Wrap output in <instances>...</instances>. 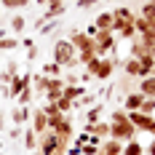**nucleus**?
<instances>
[{
	"label": "nucleus",
	"instance_id": "f257e3e1",
	"mask_svg": "<svg viewBox=\"0 0 155 155\" xmlns=\"http://www.w3.org/2000/svg\"><path fill=\"white\" fill-rule=\"evenodd\" d=\"M67 137H59L56 131H46L38 137V153L40 155H54V153H67Z\"/></svg>",
	"mask_w": 155,
	"mask_h": 155
},
{
	"label": "nucleus",
	"instance_id": "f03ea898",
	"mask_svg": "<svg viewBox=\"0 0 155 155\" xmlns=\"http://www.w3.org/2000/svg\"><path fill=\"white\" fill-rule=\"evenodd\" d=\"M54 62L62 64L64 70H72L78 64V51L72 48L70 40H56V43H54Z\"/></svg>",
	"mask_w": 155,
	"mask_h": 155
},
{
	"label": "nucleus",
	"instance_id": "7ed1b4c3",
	"mask_svg": "<svg viewBox=\"0 0 155 155\" xmlns=\"http://www.w3.org/2000/svg\"><path fill=\"white\" fill-rule=\"evenodd\" d=\"M137 128H134V123L131 120H120V123H110V139L120 142V144H126V142L137 139Z\"/></svg>",
	"mask_w": 155,
	"mask_h": 155
},
{
	"label": "nucleus",
	"instance_id": "20e7f679",
	"mask_svg": "<svg viewBox=\"0 0 155 155\" xmlns=\"http://www.w3.org/2000/svg\"><path fill=\"white\" fill-rule=\"evenodd\" d=\"M94 48H96V56L112 54V51L118 48V38H115V32H96V35H94Z\"/></svg>",
	"mask_w": 155,
	"mask_h": 155
},
{
	"label": "nucleus",
	"instance_id": "39448f33",
	"mask_svg": "<svg viewBox=\"0 0 155 155\" xmlns=\"http://www.w3.org/2000/svg\"><path fill=\"white\" fill-rule=\"evenodd\" d=\"M134 19H137V14H134L128 5H120V8H115V11H112V32H120L123 27L134 24Z\"/></svg>",
	"mask_w": 155,
	"mask_h": 155
},
{
	"label": "nucleus",
	"instance_id": "423d86ee",
	"mask_svg": "<svg viewBox=\"0 0 155 155\" xmlns=\"http://www.w3.org/2000/svg\"><path fill=\"white\" fill-rule=\"evenodd\" d=\"M128 120L134 123V128L137 131H144V134H153L155 137V118L153 115H144V112H128Z\"/></svg>",
	"mask_w": 155,
	"mask_h": 155
},
{
	"label": "nucleus",
	"instance_id": "0eeeda50",
	"mask_svg": "<svg viewBox=\"0 0 155 155\" xmlns=\"http://www.w3.org/2000/svg\"><path fill=\"white\" fill-rule=\"evenodd\" d=\"M27 86H32V75H30V72H27V75H14V78H11V83H8L5 99H16Z\"/></svg>",
	"mask_w": 155,
	"mask_h": 155
},
{
	"label": "nucleus",
	"instance_id": "6e6552de",
	"mask_svg": "<svg viewBox=\"0 0 155 155\" xmlns=\"http://www.w3.org/2000/svg\"><path fill=\"white\" fill-rule=\"evenodd\" d=\"M118 56H102V62H99V70H96V80H110L112 72H115V67H118Z\"/></svg>",
	"mask_w": 155,
	"mask_h": 155
},
{
	"label": "nucleus",
	"instance_id": "1a4fd4ad",
	"mask_svg": "<svg viewBox=\"0 0 155 155\" xmlns=\"http://www.w3.org/2000/svg\"><path fill=\"white\" fill-rule=\"evenodd\" d=\"M75 51H86V48H94V38L88 32H80V30H72L70 32V38H67Z\"/></svg>",
	"mask_w": 155,
	"mask_h": 155
},
{
	"label": "nucleus",
	"instance_id": "9d476101",
	"mask_svg": "<svg viewBox=\"0 0 155 155\" xmlns=\"http://www.w3.org/2000/svg\"><path fill=\"white\" fill-rule=\"evenodd\" d=\"M30 128L40 137V134H46L48 131V115L43 110H32V118H30Z\"/></svg>",
	"mask_w": 155,
	"mask_h": 155
},
{
	"label": "nucleus",
	"instance_id": "9b49d317",
	"mask_svg": "<svg viewBox=\"0 0 155 155\" xmlns=\"http://www.w3.org/2000/svg\"><path fill=\"white\" fill-rule=\"evenodd\" d=\"M144 99H147V96H144L142 91H128L123 96V110L126 112H137V110L144 104Z\"/></svg>",
	"mask_w": 155,
	"mask_h": 155
},
{
	"label": "nucleus",
	"instance_id": "f8f14e48",
	"mask_svg": "<svg viewBox=\"0 0 155 155\" xmlns=\"http://www.w3.org/2000/svg\"><path fill=\"white\" fill-rule=\"evenodd\" d=\"M86 134H91L94 139H110V120H99V123H86Z\"/></svg>",
	"mask_w": 155,
	"mask_h": 155
},
{
	"label": "nucleus",
	"instance_id": "ddd939ff",
	"mask_svg": "<svg viewBox=\"0 0 155 155\" xmlns=\"http://www.w3.org/2000/svg\"><path fill=\"white\" fill-rule=\"evenodd\" d=\"M62 91H64V80L62 78H48V88H46V99L48 102L62 99Z\"/></svg>",
	"mask_w": 155,
	"mask_h": 155
},
{
	"label": "nucleus",
	"instance_id": "4468645a",
	"mask_svg": "<svg viewBox=\"0 0 155 155\" xmlns=\"http://www.w3.org/2000/svg\"><path fill=\"white\" fill-rule=\"evenodd\" d=\"M120 67H123L126 78H137V80L147 78V75H144V70H142V64H139V59H131V56H128V59H126V62L120 64Z\"/></svg>",
	"mask_w": 155,
	"mask_h": 155
},
{
	"label": "nucleus",
	"instance_id": "2eb2a0df",
	"mask_svg": "<svg viewBox=\"0 0 155 155\" xmlns=\"http://www.w3.org/2000/svg\"><path fill=\"white\" fill-rule=\"evenodd\" d=\"M91 24H94V30H96V32H112V11L99 14V16L91 21Z\"/></svg>",
	"mask_w": 155,
	"mask_h": 155
},
{
	"label": "nucleus",
	"instance_id": "dca6fc26",
	"mask_svg": "<svg viewBox=\"0 0 155 155\" xmlns=\"http://www.w3.org/2000/svg\"><path fill=\"white\" fill-rule=\"evenodd\" d=\"M96 155H123V144L115 142V139H104L102 144H99Z\"/></svg>",
	"mask_w": 155,
	"mask_h": 155
},
{
	"label": "nucleus",
	"instance_id": "f3484780",
	"mask_svg": "<svg viewBox=\"0 0 155 155\" xmlns=\"http://www.w3.org/2000/svg\"><path fill=\"white\" fill-rule=\"evenodd\" d=\"M30 118H32V110L30 107H14L11 110V120H14V126H27L30 123Z\"/></svg>",
	"mask_w": 155,
	"mask_h": 155
},
{
	"label": "nucleus",
	"instance_id": "a211bd4d",
	"mask_svg": "<svg viewBox=\"0 0 155 155\" xmlns=\"http://www.w3.org/2000/svg\"><path fill=\"white\" fill-rule=\"evenodd\" d=\"M137 91H142L147 99H155V78H153V75L142 78L139 83H137Z\"/></svg>",
	"mask_w": 155,
	"mask_h": 155
},
{
	"label": "nucleus",
	"instance_id": "6ab92c4d",
	"mask_svg": "<svg viewBox=\"0 0 155 155\" xmlns=\"http://www.w3.org/2000/svg\"><path fill=\"white\" fill-rule=\"evenodd\" d=\"M40 75H46V78H62L64 75V67H62V64H56V62H46L43 67H40Z\"/></svg>",
	"mask_w": 155,
	"mask_h": 155
},
{
	"label": "nucleus",
	"instance_id": "aec40b11",
	"mask_svg": "<svg viewBox=\"0 0 155 155\" xmlns=\"http://www.w3.org/2000/svg\"><path fill=\"white\" fill-rule=\"evenodd\" d=\"M102 112H104V102H96L94 107L86 110V123H99L102 120Z\"/></svg>",
	"mask_w": 155,
	"mask_h": 155
},
{
	"label": "nucleus",
	"instance_id": "412c9836",
	"mask_svg": "<svg viewBox=\"0 0 155 155\" xmlns=\"http://www.w3.org/2000/svg\"><path fill=\"white\" fill-rule=\"evenodd\" d=\"M86 91H88V88H86V86H80V83H78V86H64L62 96H64V99H70V102H75V99H80Z\"/></svg>",
	"mask_w": 155,
	"mask_h": 155
},
{
	"label": "nucleus",
	"instance_id": "4be33fe9",
	"mask_svg": "<svg viewBox=\"0 0 155 155\" xmlns=\"http://www.w3.org/2000/svg\"><path fill=\"white\" fill-rule=\"evenodd\" d=\"M24 30H27V19H24L21 14H16L14 19H11V32H14V38H19Z\"/></svg>",
	"mask_w": 155,
	"mask_h": 155
},
{
	"label": "nucleus",
	"instance_id": "5701e85b",
	"mask_svg": "<svg viewBox=\"0 0 155 155\" xmlns=\"http://www.w3.org/2000/svg\"><path fill=\"white\" fill-rule=\"evenodd\" d=\"M56 134H59V137H67V139H72V118H70V115H64V120L56 126Z\"/></svg>",
	"mask_w": 155,
	"mask_h": 155
},
{
	"label": "nucleus",
	"instance_id": "b1692460",
	"mask_svg": "<svg viewBox=\"0 0 155 155\" xmlns=\"http://www.w3.org/2000/svg\"><path fill=\"white\" fill-rule=\"evenodd\" d=\"M147 54H150V48L134 38V40H131V59H142V56H147Z\"/></svg>",
	"mask_w": 155,
	"mask_h": 155
},
{
	"label": "nucleus",
	"instance_id": "393cba45",
	"mask_svg": "<svg viewBox=\"0 0 155 155\" xmlns=\"http://www.w3.org/2000/svg\"><path fill=\"white\" fill-rule=\"evenodd\" d=\"M24 147H27V150H30V153H35V150H38V134H35V131H32L30 126H27V128H24Z\"/></svg>",
	"mask_w": 155,
	"mask_h": 155
},
{
	"label": "nucleus",
	"instance_id": "a878e982",
	"mask_svg": "<svg viewBox=\"0 0 155 155\" xmlns=\"http://www.w3.org/2000/svg\"><path fill=\"white\" fill-rule=\"evenodd\" d=\"M21 46V40L14 38V35H5V38H0V51H14V48Z\"/></svg>",
	"mask_w": 155,
	"mask_h": 155
},
{
	"label": "nucleus",
	"instance_id": "bb28decb",
	"mask_svg": "<svg viewBox=\"0 0 155 155\" xmlns=\"http://www.w3.org/2000/svg\"><path fill=\"white\" fill-rule=\"evenodd\" d=\"M46 88H48V78L46 75H35L32 78V91L35 94H43V96H46Z\"/></svg>",
	"mask_w": 155,
	"mask_h": 155
},
{
	"label": "nucleus",
	"instance_id": "cd10ccee",
	"mask_svg": "<svg viewBox=\"0 0 155 155\" xmlns=\"http://www.w3.org/2000/svg\"><path fill=\"white\" fill-rule=\"evenodd\" d=\"M123 155H144V147H142L137 139H131V142L123 144Z\"/></svg>",
	"mask_w": 155,
	"mask_h": 155
},
{
	"label": "nucleus",
	"instance_id": "c85d7f7f",
	"mask_svg": "<svg viewBox=\"0 0 155 155\" xmlns=\"http://www.w3.org/2000/svg\"><path fill=\"white\" fill-rule=\"evenodd\" d=\"M32 99H35V91H32V86H27L24 91L16 96V102H19L21 107H30V104H32Z\"/></svg>",
	"mask_w": 155,
	"mask_h": 155
},
{
	"label": "nucleus",
	"instance_id": "c756f323",
	"mask_svg": "<svg viewBox=\"0 0 155 155\" xmlns=\"http://www.w3.org/2000/svg\"><path fill=\"white\" fill-rule=\"evenodd\" d=\"M14 75H16V62H8V67H5V70H0V80H3V86H8Z\"/></svg>",
	"mask_w": 155,
	"mask_h": 155
},
{
	"label": "nucleus",
	"instance_id": "7c9ffc66",
	"mask_svg": "<svg viewBox=\"0 0 155 155\" xmlns=\"http://www.w3.org/2000/svg\"><path fill=\"white\" fill-rule=\"evenodd\" d=\"M142 19H147V21H153L155 19V3L153 0H147V3H142V11H139Z\"/></svg>",
	"mask_w": 155,
	"mask_h": 155
},
{
	"label": "nucleus",
	"instance_id": "2f4dec72",
	"mask_svg": "<svg viewBox=\"0 0 155 155\" xmlns=\"http://www.w3.org/2000/svg\"><path fill=\"white\" fill-rule=\"evenodd\" d=\"M139 64H142V70H144V75H150V72L155 70V56H153V51H150L147 56H142Z\"/></svg>",
	"mask_w": 155,
	"mask_h": 155
},
{
	"label": "nucleus",
	"instance_id": "473e14b6",
	"mask_svg": "<svg viewBox=\"0 0 155 155\" xmlns=\"http://www.w3.org/2000/svg\"><path fill=\"white\" fill-rule=\"evenodd\" d=\"M24 5H30V0H0V8H11V11L24 8Z\"/></svg>",
	"mask_w": 155,
	"mask_h": 155
},
{
	"label": "nucleus",
	"instance_id": "72a5a7b5",
	"mask_svg": "<svg viewBox=\"0 0 155 155\" xmlns=\"http://www.w3.org/2000/svg\"><path fill=\"white\" fill-rule=\"evenodd\" d=\"M134 30H137V35H144V32H147V30H153V27H150V21H147V19L137 16V19H134Z\"/></svg>",
	"mask_w": 155,
	"mask_h": 155
},
{
	"label": "nucleus",
	"instance_id": "f704fd0d",
	"mask_svg": "<svg viewBox=\"0 0 155 155\" xmlns=\"http://www.w3.org/2000/svg\"><path fill=\"white\" fill-rule=\"evenodd\" d=\"M115 38H120V40H134V38H137V30H134V24H128V27H123L120 32H115Z\"/></svg>",
	"mask_w": 155,
	"mask_h": 155
},
{
	"label": "nucleus",
	"instance_id": "c9c22d12",
	"mask_svg": "<svg viewBox=\"0 0 155 155\" xmlns=\"http://www.w3.org/2000/svg\"><path fill=\"white\" fill-rule=\"evenodd\" d=\"M137 40H139V43H144L147 48H153V46H155V30H147L144 35H137Z\"/></svg>",
	"mask_w": 155,
	"mask_h": 155
},
{
	"label": "nucleus",
	"instance_id": "e433bc0d",
	"mask_svg": "<svg viewBox=\"0 0 155 155\" xmlns=\"http://www.w3.org/2000/svg\"><path fill=\"white\" fill-rule=\"evenodd\" d=\"M54 104H56V110H59V112H64V115H67V112H72V102H70V99H56V102H54Z\"/></svg>",
	"mask_w": 155,
	"mask_h": 155
},
{
	"label": "nucleus",
	"instance_id": "4c0bfd02",
	"mask_svg": "<svg viewBox=\"0 0 155 155\" xmlns=\"http://www.w3.org/2000/svg\"><path fill=\"white\" fill-rule=\"evenodd\" d=\"M62 80H64V86H78V83H80V75H78V72H64Z\"/></svg>",
	"mask_w": 155,
	"mask_h": 155
},
{
	"label": "nucleus",
	"instance_id": "58836bf2",
	"mask_svg": "<svg viewBox=\"0 0 155 155\" xmlns=\"http://www.w3.org/2000/svg\"><path fill=\"white\" fill-rule=\"evenodd\" d=\"M120 120H128V112H126L123 107H120V110H115V112L110 115V123H120Z\"/></svg>",
	"mask_w": 155,
	"mask_h": 155
},
{
	"label": "nucleus",
	"instance_id": "ea45409f",
	"mask_svg": "<svg viewBox=\"0 0 155 155\" xmlns=\"http://www.w3.org/2000/svg\"><path fill=\"white\" fill-rule=\"evenodd\" d=\"M99 62H102V56H94L91 62L86 64V72H88V75H96V70H99Z\"/></svg>",
	"mask_w": 155,
	"mask_h": 155
},
{
	"label": "nucleus",
	"instance_id": "a19ab883",
	"mask_svg": "<svg viewBox=\"0 0 155 155\" xmlns=\"http://www.w3.org/2000/svg\"><path fill=\"white\" fill-rule=\"evenodd\" d=\"M139 112H144V115H153V112H155V99H144V104L139 107Z\"/></svg>",
	"mask_w": 155,
	"mask_h": 155
},
{
	"label": "nucleus",
	"instance_id": "79ce46f5",
	"mask_svg": "<svg viewBox=\"0 0 155 155\" xmlns=\"http://www.w3.org/2000/svg\"><path fill=\"white\" fill-rule=\"evenodd\" d=\"M54 30H56V19H54V21H46V24L38 30V35H51Z\"/></svg>",
	"mask_w": 155,
	"mask_h": 155
},
{
	"label": "nucleus",
	"instance_id": "37998d69",
	"mask_svg": "<svg viewBox=\"0 0 155 155\" xmlns=\"http://www.w3.org/2000/svg\"><path fill=\"white\" fill-rule=\"evenodd\" d=\"M88 142H91V134H86V131L75 137V144H78V147H83V144H88Z\"/></svg>",
	"mask_w": 155,
	"mask_h": 155
},
{
	"label": "nucleus",
	"instance_id": "c03bdc74",
	"mask_svg": "<svg viewBox=\"0 0 155 155\" xmlns=\"http://www.w3.org/2000/svg\"><path fill=\"white\" fill-rule=\"evenodd\" d=\"M19 137H24V131H21V126H14L8 131V139H19Z\"/></svg>",
	"mask_w": 155,
	"mask_h": 155
},
{
	"label": "nucleus",
	"instance_id": "a18cd8bd",
	"mask_svg": "<svg viewBox=\"0 0 155 155\" xmlns=\"http://www.w3.org/2000/svg\"><path fill=\"white\" fill-rule=\"evenodd\" d=\"M35 59H38V46L27 48V62H35Z\"/></svg>",
	"mask_w": 155,
	"mask_h": 155
},
{
	"label": "nucleus",
	"instance_id": "49530a36",
	"mask_svg": "<svg viewBox=\"0 0 155 155\" xmlns=\"http://www.w3.org/2000/svg\"><path fill=\"white\" fill-rule=\"evenodd\" d=\"M144 155H155V137H153V142L144 147Z\"/></svg>",
	"mask_w": 155,
	"mask_h": 155
},
{
	"label": "nucleus",
	"instance_id": "de8ad7c7",
	"mask_svg": "<svg viewBox=\"0 0 155 155\" xmlns=\"http://www.w3.org/2000/svg\"><path fill=\"white\" fill-rule=\"evenodd\" d=\"M67 153H70V155H83V147H78V144H72V147H70Z\"/></svg>",
	"mask_w": 155,
	"mask_h": 155
},
{
	"label": "nucleus",
	"instance_id": "09e8293b",
	"mask_svg": "<svg viewBox=\"0 0 155 155\" xmlns=\"http://www.w3.org/2000/svg\"><path fill=\"white\" fill-rule=\"evenodd\" d=\"M0 131H5V115L0 112Z\"/></svg>",
	"mask_w": 155,
	"mask_h": 155
},
{
	"label": "nucleus",
	"instance_id": "8fccbe9b",
	"mask_svg": "<svg viewBox=\"0 0 155 155\" xmlns=\"http://www.w3.org/2000/svg\"><path fill=\"white\" fill-rule=\"evenodd\" d=\"M5 35H8V30H5V27H0V38H5Z\"/></svg>",
	"mask_w": 155,
	"mask_h": 155
},
{
	"label": "nucleus",
	"instance_id": "3c124183",
	"mask_svg": "<svg viewBox=\"0 0 155 155\" xmlns=\"http://www.w3.org/2000/svg\"><path fill=\"white\" fill-rule=\"evenodd\" d=\"M35 3H38V5H46V3H48V0H35Z\"/></svg>",
	"mask_w": 155,
	"mask_h": 155
},
{
	"label": "nucleus",
	"instance_id": "603ef678",
	"mask_svg": "<svg viewBox=\"0 0 155 155\" xmlns=\"http://www.w3.org/2000/svg\"><path fill=\"white\" fill-rule=\"evenodd\" d=\"M150 27H153V30H155V19H153V21H150Z\"/></svg>",
	"mask_w": 155,
	"mask_h": 155
},
{
	"label": "nucleus",
	"instance_id": "864d4df0",
	"mask_svg": "<svg viewBox=\"0 0 155 155\" xmlns=\"http://www.w3.org/2000/svg\"><path fill=\"white\" fill-rule=\"evenodd\" d=\"M150 51H153V56H155V46H153V48H150Z\"/></svg>",
	"mask_w": 155,
	"mask_h": 155
},
{
	"label": "nucleus",
	"instance_id": "5fc2aeb1",
	"mask_svg": "<svg viewBox=\"0 0 155 155\" xmlns=\"http://www.w3.org/2000/svg\"><path fill=\"white\" fill-rule=\"evenodd\" d=\"M32 155H40V153H38V150H35V153H32Z\"/></svg>",
	"mask_w": 155,
	"mask_h": 155
},
{
	"label": "nucleus",
	"instance_id": "6e6d98bb",
	"mask_svg": "<svg viewBox=\"0 0 155 155\" xmlns=\"http://www.w3.org/2000/svg\"><path fill=\"white\" fill-rule=\"evenodd\" d=\"M0 155H8V153H3V150H0Z\"/></svg>",
	"mask_w": 155,
	"mask_h": 155
},
{
	"label": "nucleus",
	"instance_id": "4d7b16f0",
	"mask_svg": "<svg viewBox=\"0 0 155 155\" xmlns=\"http://www.w3.org/2000/svg\"><path fill=\"white\" fill-rule=\"evenodd\" d=\"M150 75H153V78H155V70H153V72H150Z\"/></svg>",
	"mask_w": 155,
	"mask_h": 155
}]
</instances>
